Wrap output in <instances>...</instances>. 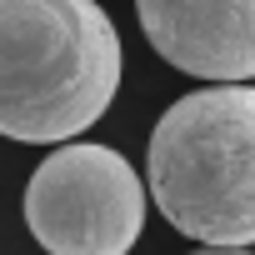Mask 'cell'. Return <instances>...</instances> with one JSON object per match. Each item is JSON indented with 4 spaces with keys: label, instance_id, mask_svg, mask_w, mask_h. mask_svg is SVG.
<instances>
[{
    "label": "cell",
    "instance_id": "5b68a950",
    "mask_svg": "<svg viewBox=\"0 0 255 255\" xmlns=\"http://www.w3.org/2000/svg\"><path fill=\"white\" fill-rule=\"evenodd\" d=\"M195 255H255L250 245H200Z\"/></svg>",
    "mask_w": 255,
    "mask_h": 255
},
{
    "label": "cell",
    "instance_id": "3957f363",
    "mask_svg": "<svg viewBox=\"0 0 255 255\" xmlns=\"http://www.w3.org/2000/svg\"><path fill=\"white\" fill-rule=\"evenodd\" d=\"M25 225L50 255H130L145 230V185L110 145H60L25 185Z\"/></svg>",
    "mask_w": 255,
    "mask_h": 255
},
{
    "label": "cell",
    "instance_id": "7a4b0ae2",
    "mask_svg": "<svg viewBox=\"0 0 255 255\" xmlns=\"http://www.w3.org/2000/svg\"><path fill=\"white\" fill-rule=\"evenodd\" d=\"M150 195L200 245H255V85L180 95L150 130Z\"/></svg>",
    "mask_w": 255,
    "mask_h": 255
},
{
    "label": "cell",
    "instance_id": "277c9868",
    "mask_svg": "<svg viewBox=\"0 0 255 255\" xmlns=\"http://www.w3.org/2000/svg\"><path fill=\"white\" fill-rule=\"evenodd\" d=\"M160 60L200 80H255V0H135Z\"/></svg>",
    "mask_w": 255,
    "mask_h": 255
},
{
    "label": "cell",
    "instance_id": "6da1fadb",
    "mask_svg": "<svg viewBox=\"0 0 255 255\" xmlns=\"http://www.w3.org/2000/svg\"><path fill=\"white\" fill-rule=\"evenodd\" d=\"M115 90L120 35L95 0H0V135L75 140Z\"/></svg>",
    "mask_w": 255,
    "mask_h": 255
}]
</instances>
